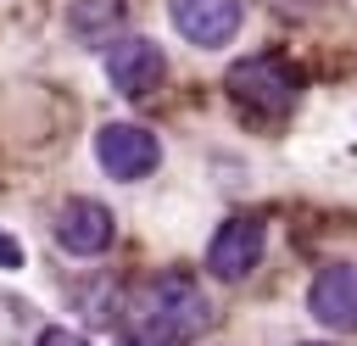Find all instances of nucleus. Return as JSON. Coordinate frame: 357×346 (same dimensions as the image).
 Instances as JSON below:
<instances>
[{
    "instance_id": "obj_4",
    "label": "nucleus",
    "mask_w": 357,
    "mask_h": 346,
    "mask_svg": "<svg viewBox=\"0 0 357 346\" xmlns=\"http://www.w3.org/2000/svg\"><path fill=\"white\" fill-rule=\"evenodd\" d=\"M145 318H156V329H167V335H190L206 324V301L195 296V285L184 273H167L145 290Z\"/></svg>"
},
{
    "instance_id": "obj_11",
    "label": "nucleus",
    "mask_w": 357,
    "mask_h": 346,
    "mask_svg": "<svg viewBox=\"0 0 357 346\" xmlns=\"http://www.w3.org/2000/svg\"><path fill=\"white\" fill-rule=\"evenodd\" d=\"M128 346H173V335H167V329H156V335H151V329H139Z\"/></svg>"
},
{
    "instance_id": "obj_9",
    "label": "nucleus",
    "mask_w": 357,
    "mask_h": 346,
    "mask_svg": "<svg viewBox=\"0 0 357 346\" xmlns=\"http://www.w3.org/2000/svg\"><path fill=\"white\" fill-rule=\"evenodd\" d=\"M67 22H73V33H78L84 45H100V39L123 22V0H78V6L67 11Z\"/></svg>"
},
{
    "instance_id": "obj_3",
    "label": "nucleus",
    "mask_w": 357,
    "mask_h": 346,
    "mask_svg": "<svg viewBox=\"0 0 357 346\" xmlns=\"http://www.w3.org/2000/svg\"><path fill=\"white\" fill-rule=\"evenodd\" d=\"M167 11H173V28L201 50L229 45L240 28V0H167Z\"/></svg>"
},
{
    "instance_id": "obj_10",
    "label": "nucleus",
    "mask_w": 357,
    "mask_h": 346,
    "mask_svg": "<svg viewBox=\"0 0 357 346\" xmlns=\"http://www.w3.org/2000/svg\"><path fill=\"white\" fill-rule=\"evenodd\" d=\"M39 346H89L84 335H73V329H45L39 335Z\"/></svg>"
},
{
    "instance_id": "obj_8",
    "label": "nucleus",
    "mask_w": 357,
    "mask_h": 346,
    "mask_svg": "<svg viewBox=\"0 0 357 346\" xmlns=\"http://www.w3.org/2000/svg\"><path fill=\"white\" fill-rule=\"evenodd\" d=\"M56 240H61V251H73V257H100L106 246H112V212L100 206V201H67L61 206V218H56Z\"/></svg>"
},
{
    "instance_id": "obj_6",
    "label": "nucleus",
    "mask_w": 357,
    "mask_h": 346,
    "mask_svg": "<svg viewBox=\"0 0 357 346\" xmlns=\"http://www.w3.org/2000/svg\"><path fill=\"white\" fill-rule=\"evenodd\" d=\"M257 257H262V223L257 218H229L206 246V268L218 279H245L257 268Z\"/></svg>"
},
{
    "instance_id": "obj_5",
    "label": "nucleus",
    "mask_w": 357,
    "mask_h": 346,
    "mask_svg": "<svg viewBox=\"0 0 357 346\" xmlns=\"http://www.w3.org/2000/svg\"><path fill=\"white\" fill-rule=\"evenodd\" d=\"M162 50L151 45V39H117L112 50H106V78H112V89L117 95H145V89H156L162 84Z\"/></svg>"
},
{
    "instance_id": "obj_12",
    "label": "nucleus",
    "mask_w": 357,
    "mask_h": 346,
    "mask_svg": "<svg viewBox=\"0 0 357 346\" xmlns=\"http://www.w3.org/2000/svg\"><path fill=\"white\" fill-rule=\"evenodd\" d=\"M0 262H6V268H17V262H22V251H17V240H11V234H0Z\"/></svg>"
},
{
    "instance_id": "obj_7",
    "label": "nucleus",
    "mask_w": 357,
    "mask_h": 346,
    "mask_svg": "<svg viewBox=\"0 0 357 346\" xmlns=\"http://www.w3.org/2000/svg\"><path fill=\"white\" fill-rule=\"evenodd\" d=\"M307 307H312V318L329 324V329H357V268H351V262L324 268V273L312 279V290H307Z\"/></svg>"
},
{
    "instance_id": "obj_2",
    "label": "nucleus",
    "mask_w": 357,
    "mask_h": 346,
    "mask_svg": "<svg viewBox=\"0 0 357 346\" xmlns=\"http://www.w3.org/2000/svg\"><path fill=\"white\" fill-rule=\"evenodd\" d=\"M95 156H100V167H106L112 179H145V173L162 162V145H156V134L139 128V123H106V128L95 134Z\"/></svg>"
},
{
    "instance_id": "obj_1",
    "label": "nucleus",
    "mask_w": 357,
    "mask_h": 346,
    "mask_svg": "<svg viewBox=\"0 0 357 346\" xmlns=\"http://www.w3.org/2000/svg\"><path fill=\"white\" fill-rule=\"evenodd\" d=\"M229 95L262 117H279L290 100H296V73L279 61V56H251V61H234L229 67Z\"/></svg>"
}]
</instances>
